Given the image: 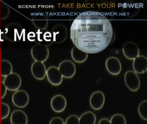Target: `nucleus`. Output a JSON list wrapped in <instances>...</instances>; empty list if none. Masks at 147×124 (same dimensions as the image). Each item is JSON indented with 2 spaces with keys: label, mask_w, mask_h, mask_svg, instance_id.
I'll use <instances>...</instances> for the list:
<instances>
[{
  "label": "nucleus",
  "mask_w": 147,
  "mask_h": 124,
  "mask_svg": "<svg viewBox=\"0 0 147 124\" xmlns=\"http://www.w3.org/2000/svg\"><path fill=\"white\" fill-rule=\"evenodd\" d=\"M70 38L76 47L88 54L101 52L111 43L112 25L103 13L85 11L75 18L70 27Z\"/></svg>",
  "instance_id": "obj_1"
},
{
  "label": "nucleus",
  "mask_w": 147,
  "mask_h": 124,
  "mask_svg": "<svg viewBox=\"0 0 147 124\" xmlns=\"http://www.w3.org/2000/svg\"><path fill=\"white\" fill-rule=\"evenodd\" d=\"M31 55L35 61L43 63L49 58V51L46 46L38 43L32 48Z\"/></svg>",
  "instance_id": "obj_2"
},
{
  "label": "nucleus",
  "mask_w": 147,
  "mask_h": 124,
  "mask_svg": "<svg viewBox=\"0 0 147 124\" xmlns=\"http://www.w3.org/2000/svg\"><path fill=\"white\" fill-rule=\"evenodd\" d=\"M124 81L126 87L131 91H136L139 89L141 81L138 75L134 71L129 70L125 74Z\"/></svg>",
  "instance_id": "obj_3"
},
{
  "label": "nucleus",
  "mask_w": 147,
  "mask_h": 124,
  "mask_svg": "<svg viewBox=\"0 0 147 124\" xmlns=\"http://www.w3.org/2000/svg\"><path fill=\"white\" fill-rule=\"evenodd\" d=\"M8 90L16 91L18 90L22 84V79L20 75L16 72H12L11 74L5 77L2 82Z\"/></svg>",
  "instance_id": "obj_4"
},
{
  "label": "nucleus",
  "mask_w": 147,
  "mask_h": 124,
  "mask_svg": "<svg viewBox=\"0 0 147 124\" xmlns=\"http://www.w3.org/2000/svg\"><path fill=\"white\" fill-rule=\"evenodd\" d=\"M63 78H71L75 75L76 66L74 62L71 60H65L59 64L58 67Z\"/></svg>",
  "instance_id": "obj_5"
},
{
  "label": "nucleus",
  "mask_w": 147,
  "mask_h": 124,
  "mask_svg": "<svg viewBox=\"0 0 147 124\" xmlns=\"http://www.w3.org/2000/svg\"><path fill=\"white\" fill-rule=\"evenodd\" d=\"M122 50L125 57L129 60H134L140 55L139 47L133 41H128L125 43Z\"/></svg>",
  "instance_id": "obj_6"
},
{
  "label": "nucleus",
  "mask_w": 147,
  "mask_h": 124,
  "mask_svg": "<svg viewBox=\"0 0 147 124\" xmlns=\"http://www.w3.org/2000/svg\"><path fill=\"white\" fill-rule=\"evenodd\" d=\"M46 76L49 82L54 86H58L62 83L63 77L56 66H51L48 68Z\"/></svg>",
  "instance_id": "obj_7"
},
{
  "label": "nucleus",
  "mask_w": 147,
  "mask_h": 124,
  "mask_svg": "<svg viewBox=\"0 0 147 124\" xmlns=\"http://www.w3.org/2000/svg\"><path fill=\"white\" fill-rule=\"evenodd\" d=\"M13 103L14 106L19 108H24L29 102V95L25 90H16L12 97Z\"/></svg>",
  "instance_id": "obj_8"
},
{
  "label": "nucleus",
  "mask_w": 147,
  "mask_h": 124,
  "mask_svg": "<svg viewBox=\"0 0 147 124\" xmlns=\"http://www.w3.org/2000/svg\"><path fill=\"white\" fill-rule=\"evenodd\" d=\"M51 33L53 41L57 43H61L66 39L67 35V30L63 24H57L52 29Z\"/></svg>",
  "instance_id": "obj_9"
},
{
  "label": "nucleus",
  "mask_w": 147,
  "mask_h": 124,
  "mask_svg": "<svg viewBox=\"0 0 147 124\" xmlns=\"http://www.w3.org/2000/svg\"><path fill=\"white\" fill-rule=\"evenodd\" d=\"M106 68L108 72L113 75H118L122 70L121 62L118 58L111 57L107 59Z\"/></svg>",
  "instance_id": "obj_10"
},
{
  "label": "nucleus",
  "mask_w": 147,
  "mask_h": 124,
  "mask_svg": "<svg viewBox=\"0 0 147 124\" xmlns=\"http://www.w3.org/2000/svg\"><path fill=\"white\" fill-rule=\"evenodd\" d=\"M105 98L104 93L101 91L93 92L91 95L89 102L91 107L95 110L101 109L105 104Z\"/></svg>",
  "instance_id": "obj_11"
},
{
  "label": "nucleus",
  "mask_w": 147,
  "mask_h": 124,
  "mask_svg": "<svg viewBox=\"0 0 147 124\" xmlns=\"http://www.w3.org/2000/svg\"><path fill=\"white\" fill-rule=\"evenodd\" d=\"M31 69L32 75L37 80H43L46 76L47 69L42 62L34 61L32 65Z\"/></svg>",
  "instance_id": "obj_12"
},
{
  "label": "nucleus",
  "mask_w": 147,
  "mask_h": 124,
  "mask_svg": "<svg viewBox=\"0 0 147 124\" xmlns=\"http://www.w3.org/2000/svg\"><path fill=\"white\" fill-rule=\"evenodd\" d=\"M67 101L65 96L61 94H57L53 96L51 102L52 109L57 113L64 111L67 106Z\"/></svg>",
  "instance_id": "obj_13"
},
{
  "label": "nucleus",
  "mask_w": 147,
  "mask_h": 124,
  "mask_svg": "<svg viewBox=\"0 0 147 124\" xmlns=\"http://www.w3.org/2000/svg\"><path fill=\"white\" fill-rule=\"evenodd\" d=\"M133 71L137 74H143L147 70V58L143 55H139L133 60Z\"/></svg>",
  "instance_id": "obj_14"
},
{
  "label": "nucleus",
  "mask_w": 147,
  "mask_h": 124,
  "mask_svg": "<svg viewBox=\"0 0 147 124\" xmlns=\"http://www.w3.org/2000/svg\"><path fill=\"white\" fill-rule=\"evenodd\" d=\"M11 124H27L28 117L26 114L21 110H15L12 113L11 115Z\"/></svg>",
  "instance_id": "obj_15"
},
{
  "label": "nucleus",
  "mask_w": 147,
  "mask_h": 124,
  "mask_svg": "<svg viewBox=\"0 0 147 124\" xmlns=\"http://www.w3.org/2000/svg\"><path fill=\"white\" fill-rule=\"evenodd\" d=\"M71 57L73 60L77 63H84L88 57V54L74 46L71 50Z\"/></svg>",
  "instance_id": "obj_16"
},
{
  "label": "nucleus",
  "mask_w": 147,
  "mask_h": 124,
  "mask_svg": "<svg viewBox=\"0 0 147 124\" xmlns=\"http://www.w3.org/2000/svg\"><path fill=\"white\" fill-rule=\"evenodd\" d=\"M96 116L91 111L84 113L79 118V124H95Z\"/></svg>",
  "instance_id": "obj_17"
},
{
  "label": "nucleus",
  "mask_w": 147,
  "mask_h": 124,
  "mask_svg": "<svg viewBox=\"0 0 147 124\" xmlns=\"http://www.w3.org/2000/svg\"><path fill=\"white\" fill-rule=\"evenodd\" d=\"M12 71L13 66L11 62L6 59H2L1 60V75L5 77L13 72Z\"/></svg>",
  "instance_id": "obj_18"
},
{
  "label": "nucleus",
  "mask_w": 147,
  "mask_h": 124,
  "mask_svg": "<svg viewBox=\"0 0 147 124\" xmlns=\"http://www.w3.org/2000/svg\"><path fill=\"white\" fill-rule=\"evenodd\" d=\"M138 112L141 118L145 121L147 120V101H143L138 106Z\"/></svg>",
  "instance_id": "obj_19"
},
{
  "label": "nucleus",
  "mask_w": 147,
  "mask_h": 124,
  "mask_svg": "<svg viewBox=\"0 0 147 124\" xmlns=\"http://www.w3.org/2000/svg\"><path fill=\"white\" fill-rule=\"evenodd\" d=\"M32 22L34 26L40 29H45L48 26L49 21L46 18H38L33 19Z\"/></svg>",
  "instance_id": "obj_20"
},
{
  "label": "nucleus",
  "mask_w": 147,
  "mask_h": 124,
  "mask_svg": "<svg viewBox=\"0 0 147 124\" xmlns=\"http://www.w3.org/2000/svg\"><path fill=\"white\" fill-rule=\"evenodd\" d=\"M110 122L111 124H126L125 117L121 114H116L113 115Z\"/></svg>",
  "instance_id": "obj_21"
},
{
  "label": "nucleus",
  "mask_w": 147,
  "mask_h": 124,
  "mask_svg": "<svg viewBox=\"0 0 147 124\" xmlns=\"http://www.w3.org/2000/svg\"><path fill=\"white\" fill-rule=\"evenodd\" d=\"M1 119H4L8 117L10 113V107L7 103L2 102L1 104Z\"/></svg>",
  "instance_id": "obj_22"
},
{
  "label": "nucleus",
  "mask_w": 147,
  "mask_h": 124,
  "mask_svg": "<svg viewBox=\"0 0 147 124\" xmlns=\"http://www.w3.org/2000/svg\"><path fill=\"white\" fill-rule=\"evenodd\" d=\"M65 124H79V117L75 115H72L67 117Z\"/></svg>",
  "instance_id": "obj_23"
},
{
  "label": "nucleus",
  "mask_w": 147,
  "mask_h": 124,
  "mask_svg": "<svg viewBox=\"0 0 147 124\" xmlns=\"http://www.w3.org/2000/svg\"><path fill=\"white\" fill-rule=\"evenodd\" d=\"M49 124H65V123L61 117H55L50 121Z\"/></svg>",
  "instance_id": "obj_24"
},
{
  "label": "nucleus",
  "mask_w": 147,
  "mask_h": 124,
  "mask_svg": "<svg viewBox=\"0 0 147 124\" xmlns=\"http://www.w3.org/2000/svg\"><path fill=\"white\" fill-rule=\"evenodd\" d=\"M1 98L2 99H3L4 97H5L6 95L7 94V88L6 87H5V85H4V84L3 83H2V87H1Z\"/></svg>",
  "instance_id": "obj_25"
},
{
  "label": "nucleus",
  "mask_w": 147,
  "mask_h": 124,
  "mask_svg": "<svg viewBox=\"0 0 147 124\" xmlns=\"http://www.w3.org/2000/svg\"><path fill=\"white\" fill-rule=\"evenodd\" d=\"M98 124H111L110 120L107 118H103L100 120Z\"/></svg>",
  "instance_id": "obj_26"
}]
</instances>
